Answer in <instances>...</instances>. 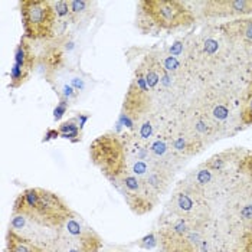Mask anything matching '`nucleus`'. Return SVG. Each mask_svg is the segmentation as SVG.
Here are the masks:
<instances>
[{
    "mask_svg": "<svg viewBox=\"0 0 252 252\" xmlns=\"http://www.w3.org/2000/svg\"><path fill=\"white\" fill-rule=\"evenodd\" d=\"M72 212L74 211L59 194L42 188L22 190L12 208V214L22 215L32 223L57 233H61Z\"/></svg>",
    "mask_w": 252,
    "mask_h": 252,
    "instance_id": "1",
    "label": "nucleus"
},
{
    "mask_svg": "<svg viewBox=\"0 0 252 252\" xmlns=\"http://www.w3.org/2000/svg\"><path fill=\"white\" fill-rule=\"evenodd\" d=\"M196 22L186 1L140 0L136 4V26L143 35L157 36L161 32L188 29Z\"/></svg>",
    "mask_w": 252,
    "mask_h": 252,
    "instance_id": "2",
    "label": "nucleus"
},
{
    "mask_svg": "<svg viewBox=\"0 0 252 252\" xmlns=\"http://www.w3.org/2000/svg\"><path fill=\"white\" fill-rule=\"evenodd\" d=\"M160 252H199L203 241V228L193 222L163 211L155 229Z\"/></svg>",
    "mask_w": 252,
    "mask_h": 252,
    "instance_id": "3",
    "label": "nucleus"
},
{
    "mask_svg": "<svg viewBox=\"0 0 252 252\" xmlns=\"http://www.w3.org/2000/svg\"><path fill=\"white\" fill-rule=\"evenodd\" d=\"M163 211L202 226L203 232L211 220V206L205 193L196 189L185 177L175 186Z\"/></svg>",
    "mask_w": 252,
    "mask_h": 252,
    "instance_id": "4",
    "label": "nucleus"
},
{
    "mask_svg": "<svg viewBox=\"0 0 252 252\" xmlns=\"http://www.w3.org/2000/svg\"><path fill=\"white\" fill-rule=\"evenodd\" d=\"M90 158L108 182H113L127 170L126 147L121 136L114 131H107L93 140Z\"/></svg>",
    "mask_w": 252,
    "mask_h": 252,
    "instance_id": "5",
    "label": "nucleus"
},
{
    "mask_svg": "<svg viewBox=\"0 0 252 252\" xmlns=\"http://www.w3.org/2000/svg\"><path fill=\"white\" fill-rule=\"evenodd\" d=\"M19 10L25 38L31 42L54 39L58 19L51 0H22Z\"/></svg>",
    "mask_w": 252,
    "mask_h": 252,
    "instance_id": "6",
    "label": "nucleus"
},
{
    "mask_svg": "<svg viewBox=\"0 0 252 252\" xmlns=\"http://www.w3.org/2000/svg\"><path fill=\"white\" fill-rule=\"evenodd\" d=\"M205 116L208 117L216 127L220 137L232 136L241 126L239 116L233 111V104L229 94L220 88H211L202 94L199 98V104L196 105Z\"/></svg>",
    "mask_w": 252,
    "mask_h": 252,
    "instance_id": "7",
    "label": "nucleus"
},
{
    "mask_svg": "<svg viewBox=\"0 0 252 252\" xmlns=\"http://www.w3.org/2000/svg\"><path fill=\"white\" fill-rule=\"evenodd\" d=\"M110 183L123 196L130 211L137 216L150 214L160 202V196H157L149 185L128 172H124Z\"/></svg>",
    "mask_w": 252,
    "mask_h": 252,
    "instance_id": "8",
    "label": "nucleus"
},
{
    "mask_svg": "<svg viewBox=\"0 0 252 252\" xmlns=\"http://www.w3.org/2000/svg\"><path fill=\"white\" fill-rule=\"evenodd\" d=\"M186 4L194 13L197 22L252 15V0H203L186 1Z\"/></svg>",
    "mask_w": 252,
    "mask_h": 252,
    "instance_id": "9",
    "label": "nucleus"
},
{
    "mask_svg": "<svg viewBox=\"0 0 252 252\" xmlns=\"http://www.w3.org/2000/svg\"><path fill=\"white\" fill-rule=\"evenodd\" d=\"M152 108H153V94L147 88L143 74L136 68L133 79L124 95L120 114L130 117L134 123L138 124L143 118L152 114Z\"/></svg>",
    "mask_w": 252,
    "mask_h": 252,
    "instance_id": "10",
    "label": "nucleus"
},
{
    "mask_svg": "<svg viewBox=\"0 0 252 252\" xmlns=\"http://www.w3.org/2000/svg\"><path fill=\"white\" fill-rule=\"evenodd\" d=\"M202 63L219 65L232 54V43L219 31L218 25H208L196 35Z\"/></svg>",
    "mask_w": 252,
    "mask_h": 252,
    "instance_id": "11",
    "label": "nucleus"
},
{
    "mask_svg": "<svg viewBox=\"0 0 252 252\" xmlns=\"http://www.w3.org/2000/svg\"><path fill=\"white\" fill-rule=\"evenodd\" d=\"M61 235L81 252H99L104 248V241L99 233L75 211L66 219Z\"/></svg>",
    "mask_w": 252,
    "mask_h": 252,
    "instance_id": "12",
    "label": "nucleus"
},
{
    "mask_svg": "<svg viewBox=\"0 0 252 252\" xmlns=\"http://www.w3.org/2000/svg\"><path fill=\"white\" fill-rule=\"evenodd\" d=\"M163 133L170 141L176 153H179L185 158H190L205 150L206 143L197 134H194L192 130H189L183 123L177 126L169 124L163 128Z\"/></svg>",
    "mask_w": 252,
    "mask_h": 252,
    "instance_id": "13",
    "label": "nucleus"
},
{
    "mask_svg": "<svg viewBox=\"0 0 252 252\" xmlns=\"http://www.w3.org/2000/svg\"><path fill=\"white\" fill-rule=\"evenodd\" d=\"M149 150H150L152 157L155 158L158 164L167 167L169 170L175 172L176 175L188 163V158H185L179 153H176L175 149L172 147L170 141L167 140V137L164 136L163 131L149 144Z\"/></svg>",
    "mask_w": 252,
    "mask_h": 252,
    "instance_id": "14",
    "label": "nucleus"
},
{
    "mask_svg": "<svg viewBox=\"0 0 252 252\" xmlns=\"http://www.w3.org/2000/svg\"><path fill=\"white\" fill-rule=\"evenodd\" d=\"M45 74H58L68 68V54L62 45L61 38L48 40V45L39 55Z\"/></svg>",
    "mask_w": 252,
    "mask_h": 252,
    "instance_id": "15",
    "label": "nucleus"
},
{
    "mask_svg": "<svg viewBox=\"0 0 252 252\" xmlns=\"http://www.w3.org/2000/svg\"><path fill=\"white\" fill-rule=\"evenodd\" d=\"M183 124L192 130L194 134L200 137L206 146L214 143L215 140L220 138L216 127L214 126V123L205 116L200 110H197L196 107L194 108H190L189 111H186L183 114Z\"/></svg>",
    "mask_w": 252,
    "mask_h": 252,
    "instance_id": "16",
    "label": "nucleus"
},
{
    "mask_svg": "<svg viewBox=\"0 0 252 252\" xmlns=\"http://www.w3.org/2000/svg\"><path fill=\"white\" fill-rule=\"evenodd\" d=\"M136 68L143 74L147 88L155 95L158 91V88L161 87V77H163V68H161V63L156 55L155 49L149 51L143 57V59L138 62Z\"/></svg>",
    "mask_w": 252,
    "mask_h": 252,
    "instance_id": "17",
    "label": "nucleus"
},
{
    "mask_svg": "<svg viewBox=\"0 0 252 252\" xmlns=\"http://www.w3.org/2000/svg\"><path fill=\"white\" fill-rule=\"evenodd\" d=\"M218 28L231 43L252 42V16L225 22L218 25Z\"/></svg>",
    "mask_w": 252,
    "mask_h": 252,
    "instance_id": "18",
    "label": "nucleus"
},
{
    "mask_svg": "<svg viewBox=\"0 0 252 252\" xmlns=\"http://www.w3.org/2000/svg\"><path fill=\"white\" fill-rule=\"evenodd\" d=\"M155 51L157 58H158L160 63H161L163 71H164L167 75L175 78L176 81H183V79H186V78L190 75V71L188 69V66H186L180 59H177L176 57H173V55H170V54L164 49V46L160 48V49H155Z\"/></svg>",
    "mask_w": 252,
    "mask_h": 252,
    "instance_id": "19",
    "label": "nucleus"
},
{
    "mask_svg": "<svg viewBox=\"0 0 252 252\" xmlns=\"http://www.w3.org/2000/svg\"><path fill=\"white\" fill-rule=\"evenodd\" d=\"M72 15V25L87 26L95 18L98 12V3L93 0H68Z\"/></svg>",
    "mask_w": 252,
    "mask_h": 252,
    "instance_id": "20",
    "label": "nucleus"
},
{
    "mask_svg": "<svg viewBox=\"0 0 252 252\" xmlns=\"http://www.w3.org/2000/svg\"><path fill=\"white\" fill-rule=\"evenodd\" d=\"M61 77L63 78L71 87H74L77 90V93L79 95L91 91L95 85L94 78L91 77L90 74L84 72L79 66H68L66 69H63L62 72H58Z\"/></svg>",
    "mask_w": 252,
    "mask_h": 252,
    "instance_id": "21",
    "label": "nucleus"
},
{
    "mask_svg": "<svg viewBox=\"0 0 252 252\" xmlns=\"http://www.w3.org/2000/svg\"><path fill=\"white\" fill-rule=\"evenodd\" d=\"M43 77H45V81L51 85V88L54 90V93L57 94L58 101H65L69 105H74L79 101L81 95L78 94L77 90L71 87L59 74H43Z\"/></svg>",
    "mask_w": 252,
    "mask_h": 252,
    "instance_id": "22",
    "label": "nucleus"
},
{
    "mask_svg": "<svg viewBox=\"0 0 252 252\" xmlns=\"http://www.w3.org/2000/svg\"><path fill=\"white\" fill-rule=\"evenodd\" d=\"M13 58H15V61H13L15 65H18L20 68L32 72L35 65H36V62H38L39 57L35 54V51H33V48L31 45V40L22 35L19 43L15 48Z\"/></svg>",
    "mask_w": 252,
    "mask_h": 252,
    "instance_id": "23",
    "label": "nucleus"
},
{
    "mask_svg": "<svg viewBox=\"0 0 252 252\" xmlns=\"http://www.w3.org/2000/svg\"><path fill=\"white\" fill-rule=\"evenodd\" d=\"M6 252H48V250L36 242L20 236L12 229L6 233Z\"/></svg>",
    "mask_w": 252,
    "mask_h": 252,
    "instance_id": "24",
    "label": "nucleus"
},
{
    "mask_svg": "<svg viewBox=\"0 0 252 252\" xmlns=\"http://www.w3.org/2000/svg\"><path fill=\"white\" fill-rule=\"evenodd\" d=\"M57 128H58L61 138L68 140V141H71L72 144L81 143L82 138H84V130L78 126L77 120H75L74 117H71V118L62 121Z\"/></svg>",
    "mask_w": 252,
    "mask_h": 252,
    "instance_id": "25",
    "label": "nucleus"
},
{
    "mask_svg": "<svg viewBox=\"0 0 252 252\" xmlns=\"http://www.w3.org/2000/svg\"><path fill=\"white\" fill-rule=\"evenodd\" d=\"M239 121L244 127L252 126V79H250L242 97H241V105H239Z\"/></svg>",
    "mask_w": 252,
    "mask_h": 252,
    "instance_id": "26",
    "label": "nucleus"
},
{
    "mask_svg": "<svg viewBox=\"0 0 252 252\" xmlns=\"http://www.w3.org/2000/svg\"><path fill=\"white\" fill-rule=\"evenodd\" d=\"M31 74L32 72H29V71H26V69H23V68H20V66L13 63L10 66V71H9L10 82H9L7 87L10 90H18V88H20L22 85H25L28 82V79L31 78Z\"/></svg>",
    "mask_w": 252,
    "mask_h": 252,
    "instance_id": "27",
    "label": "nucleus"
},
{
    "mask_svg": "<svg viewBox=\"0 0 252 252\" xmlns=\"http://www.w3.org/2000/svg\"><path fill=\"white\" fill-rule=\"evenodd\" d=\"M136 245L140 250H146V251H152V250H157L158 248V238H157V232L152 231L150 233L144 235L143 238H140L136 242Z\"/></svg>",
    "mask_w": 252,
    "mask_h": 252,
    "instance_id": "28",
    "label": "nucleus"
},
{
    "mask_svg": "<svg viewBox=\"0 0 252 252\" xmlns=\"http://www.w3.org/2000/svg\"><path fill=\"white\" fill-rule=\"evenodd\" d=\"M69 104L68 102H65V101H58V104H57V107L54 108V111H52V114H54V121L55 123H59L63 116L68 113V110H69Z\"/></svg>",
    "mask_w": 252,
    "mask_h": 252,
    "instance_id": "29",
    "label": "nucleus"
},
{
    "mask_svg": "<svg viewBox=\"0 0 252 252\" xmlns=\"http://www.w3.org/2000/svg\"><path fill=\"white\" fill-rule=\"evenodd\" d=\"M74 118L77 120L78 126L84 130V128H85V124H87V123L90 121V118H91V113H87V111H78V113H75Z\"/></svg>",
    "mask_w": 252,
    "mask_h": 252,
    "instance_id": "30",
    "label": "nucleus"
},
{
    "mask_svg": "<svg viewBox=\"0 0 252 252\" xmlns=\"http://www.w3.org/2000/svg\"><path fill=\"white\" fill-rule=\"evenodd\" d=\"M57 138H61L58 128H48L46 133L43 134L42 143H48V141H52V140H57Z\"/></svg>",
    "mask_w": 252,
    "mask_h": 252,
    "instance_id": "31",
    "label": "nucleus"
},
{
    "mask_svg": "<svg viewBox=\"0 0 252 252\" xmlns=\"http://www.w3.org/2000/svg\"><path fill=\"white\" fill-rule=\"evenodd\" d=\"M244 72L250 77V79H252V61H248L244 63Z\"/></svg>",
    "mask_w": 252,
    "mask_h": 252,
    "instance_id": "32",
    "label": "nucleus"
},
{
    "mask_svg": "<svg viewBox=\"0 0 252 252\" xmlns=\"http://www.w3.org/2000/svg\"><path fill=\"white\" fill-rule=\"evenodd\" d=\"M48 252H62L61 250L58 248V245H57V242L51 247V248H48Z\"/></svg>",
    "mask_w": 252,
    "mask_h": 252,
    "instance_id": "33",
    "label": "nucleus"
}]
</instances>
